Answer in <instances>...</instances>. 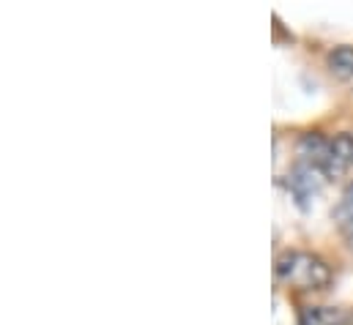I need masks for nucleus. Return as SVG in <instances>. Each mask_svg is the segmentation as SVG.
<instances>
[{
  "label": "nucleus",
  "mask_w": 353,
  "mask_h": 325,
  "mask_svg": "<svg viewBox=\"0 0 353 325\" xmlns=\"http://www.w3.org/2000/svg\"><path fill=\"white\" fill-rule=\"evenodd\" d=\"M276 276L285 284H296L301 290H321L332 282V268L310 251H288L276 260Z\"/></svg>",
  "instance_id": "nucleus-1"
},
{
  "label": "nucleus",
  "mask_w": 353,
  "mask_h": 325,
  "mask_svg": "<svg viewBox=\"0 0 353 325\" xmlns=\"http://www.w3.org/2000/svg\"><path fill=\"white\" fill-rule=\"evenodd\" d=\"M351 164H353V134H337L332 140L329 159L323 164V175L326 178H340Z\"/></svg>",
  "instance_id": "nucleus-2"
},
{
  "label": "nucleus",
  "mask_w": 353,
  "mask_h": 325,
  "mask_svg": "<svg viewBox=\"0 0 353 325\" xmlns=\"http://www.w3.org/2000/svg\"><path fill=\"white\" fill-rule=\"evenodd\" d=\"M329 151H332V140H326L323 134L318 132H310L299 140V156L301 164H310V167H318L323 172V164L329 159Z\"/></svg>",
  "instance_id": "nucleus-3"
},
{
  "label": "nucleus",
  "mask_w": 353,
  "mask_h": 325,
  "mask_svg": "<svg viewBox=\"0 0 353 325\" xmlns=\"http://www.w3.org/2000/svg\"><path fill=\"white\" fill-rule=\"evenodd\" d=\"M299 325H348V315L343 309L326 306H307L299 315Z\"/></svg>",
  "instance_id": "nucleus-4"
},
{
  "label": "nucleus",
  "mask_w": 353,
  "mask_h": 325,
  "mask_svg": "<svg viewBox=\"0 0 353 325\" xmlns=\"http://www.w3.org/2000/svg\"><path fill=\"white\" fill-rule=\"evenodd\" d=\"M318 175H323V172H321L318 167H310V164H301V167L293 172V178H290V189L296 191L299 200H307L310 194L318 191V186H321Z\"/></svg>",
  "instance_id": "nucleus-5"
},
{
  "label": "nucleus",
  "mask_w": 353,
  "mask_h": 325,
  "mask_svg": "<svg viewBox=\"0 0 353 325\" xmlns=\"http://www.w3.org/2000/svg\"><path fill=\"white\" fill-rule=\"evenodd\" d=\"M329 72L340 80H351L353 77V47L343 44L337 50L329 52Z\"/></svg>",
  "instance_id": "nucleus-6"
},
{
  "label": "nucleus",
  "mask_w": 353,
  "mask_h": 325,
  "mask_svg": "<svg viewBox=\"0 0 353 325\" xmlns=\"http://www.w3.org/2000/svg\"><path fill=\"white\" fill-rule=\"evenodd\" d=\"M343 238H345L348 249L353 251V222H345V224H343Z\"/></svg>",
  "instance_id": "nucleus-7"
}]
</instances>
